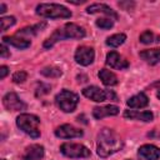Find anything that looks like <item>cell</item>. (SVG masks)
Here are the masks:
<instances>
[{
	"instance_id": "obj_30",
	"label": "cell",
	"mask_w": 160,
	"mask_h": 160,
	"mask_svg": "<svg viewBox=\"0 0 160 160\" xmlns=\"http://www.w3.org/2000/svg\"><path fill=\"white\" fill-rule=\"evenodd\" d=\"M5 11H6V5L5 4H0V12L4 14Z\"/></svg>"
},
{
	"instance_id": "obj_19",
	"label": "cell",
	"mask_w": 160,
	"mask_h": 160,
	"mask_svg": "<svg viewBox=\"0 0 160 160\" xmlns=\"http://www.w3.org/2000/svg\"><path fill=\"white\" fill-rule=\"evenodd\" d=\"M140 58L150 65L160 62V49H148L140 52Z\"/></svg>"
},
{
	"instance_id": "obj_15",
	"label": "cell",
	"mask_w": 160,
	"mask_h": 160,
	"mask_svg": "<svg viewBox=\"0 0 160 160\" xmlns=\"http://www.w3.org/2000/svg\"><path fill=\"white\" fill-rule=\"evenodd\" d=\"M124 118L130 119V120H140V121H152L154 120V114L151 111H136V110H125L124 111Z\"/></svg>"
},
{
	"instance_id": "obj_16",
	"label": "cell",
	"mask_w": 160,
	"mask_h": 160,
	"mask_svg": "<svg viewBox=\"0 0 160 160\" xmlns=\"http://www.w3.org/2000/svg\"><path fill=\"white\" fill-rule=\"evenodd\" d=\"M86 12L88 14H98V12H101V14H105L108 16H110V19H114L116 20L118 19V14L108 5L105 4H92L90 6L86 8Z\"/></svg>"
},
{
	"instance_id": "obj_12",
	"label": "cell",
	"mask_w": 160,
	"mask_h": 160,
	"mask_svg": "<svg viewBox=\"0 0 160 160\" xmlns=\"http://www.w3.org/2000/svg\"><path fill=\"white\" fill-rule=\"evenodd\" d=\"M106 64L116 70H124L129 68V62L128 60H125L120 54H118L116 51H110L106 55Z\"/></svg>"
},
{
	"instance_id": "obj_3",
	"label": "cell",
	"mask_w": 160,
	"mask_h": 160,
	"mask_svg": "<svg viewBox=\"0 0 160 160\" xmlns=\"http://www.w3.org/2000/svg\"><path fill=\"white\" fill-rule=\"evenodd\" d=\"M16 125L32 139H38L40 136V119L34 114H20L16 118Z\"/></svg>"
},
{
	"instance_id": "obj_32",
	"label": "cell",
	"mask_w": 160,
	"mask_h": 160,
	"mask_svg": "<svg viewBox=\"0 0 160 160\" xmlns=\"http://www.w3.org/2000/svg\"><path fill=\"white\" fill-rule=\"evenodd\" d=\"M156 95H158V98L160 99V89H159V91H158V94H156Z\"/></svg>"
},
{
	"instance_id": "obj_11",
	"label": "cell",
	"mask_w": 160,
	"mask_h": 160,
	"mask_svg": "<svg viewBox=\"0 0 160 160\" xmlns=\"http://www.w3.org/2000/svg\"><path fill=\"white\" fill-rule=\"evenodd\" d=\"M138 156L140 160H158L160 158V149L152 144H145L139 148Z\"/></svg>"
},
{
	"instance_id": "obj_8",
	"label": "cell",
	"mask_w": 160,
	"mask_h": 160,
	"mask_svg": "<svg viewBox=\"0 0 160 160\" xmlns=\"http://www.w3.org/2000/svg\"><path fill=\"white\" fill-rule=\"evenodd\" d=\"M75 61L79 64V65H82V66H88L90 65L94 59H95V51L90 46H79L75 51Z\"/></svg>"
},
{
	"instance_id": "obj_18",
	"label": "cell",
	"mask_w": 160,
	"mask_h": 160,
	"mask_svg": "<svg viewBox=\"0 0 160 160\" xmlns=\"http://www.w3.org/2000/svg\"><path fill=\"white\" fill-rule=\"evenodd\" d=\"M126 104H128V106H130L131 109H141V108L148 106L149 99H148V96H146L144 92H139V94L131 96V98L128 100Z\"/></svg>"
},
{
	"instance_id": "obj_4",
	"label": "cell",
	"mask_w": 160,
	"mask_h": 160,
	"mask_svg": "<svg viewBox=\"0 0 160 160\" xmlns=\"http://www.w3.org/2000/svg\"><path fill=\"white\" fill-rule=\"evenodd\" d=\"M36 14L48 19H69L71 11L60 4H39L36 6Z\"/></svg>"
},
{
	"instance_id": "obj_27",
	"label": "cell",
	"mask_w": 160,
	"mask_h": 160,
	"mask_svg": "<svg viewBox=\"0 0 160 160\" xmlns=\"http://www.w3.org/2000/svg\"><path fill=\"white\" fill-rule=\"evenodd\" d=\"M26 78H28V74L25 72V71H16L14 75H12V81L15 82V84H22L25 80H26Z\"/></svg>"
},
{
	"instance_id": "obj_22",
	"label": "cell",
	"mask_w": 160,
	"mask_h": 160,
	"mask_svg": "<svg viewBox=\"0 0 160 160\" xmlns=\"http://www.w3.org/2000/svg\"><path fill=\"white\" fill-rule=\"evenodd\" d=\"M46 24L42 22V24H38V25H34V26H28V28H24L21 30L18 31V36H22V35H26V36H32L35 34H38V31H40L42 28H45Z\"/></svg>"
},
{
	"instance_id": "obj_29",
	"label": "cell",
	"mask_w": 160,
	"mask_h": 160,
	"mask_svg": "<svg viewBox=\"0 0 160 160\" xmlns=\"http://www.w3.org/2000/svg\"><path fill=\"white\" fill-rule=\"evenodd\" d=\"M8 72H9V68L5 66V65H2L0 68V79H5V76L8 75Z\"/></svg>"
},
{
	"instance_id": "obj_25",
	"label": "cell",
	"mask_w": 160,
	"mask_h": 160,
	"mask_svg": "<svg viewBox=\"0 0 160 160\" xmlns=\"http://www.w3.org/2000/svg\"><path fill=\"white\" fill-rule=\"evenodd\" d=\"M96 26H99L100 29H104V30H108V29H111L114 26V21L112 19H108V18H100L95 21Z\"/></svg>"
},
{
	"instance_id": "obj_23",
	"label": "cell",
	"mask_w": 160,
	"mask_h": 160,
	"mask_svg": "<svg viewBox=\"0 0 160 160\" xmlns=\"http://www.w3.org/2000/svg\"><path fill=\"white\" fill-rule=\"evenodd\" d=\"M41 75L46 76V78H60L62 75V71L59 69V68H55V66H48V68H44L41 71Z\"/></svg>"
},
{
	"instance_id": "obj_33",
	"label": "cell",
	"mask_w": 160,
	"mask_h": 160,
	"mask_svg": "<svg viewBox=\"0 0 160 160\" xmlns=\"http://www.w3.org/2000/svg\"><path fill=\"white\" fill-rule=\"evenodd\" d=\"M2 160H5V159H2Z\"/></svg>"
},
{
	"instance_id": "obj_28",
	"label": "cell",
	"mask_w": 160,
	"mask_h": 160,
	"mask_svg": "<svg viewBox=\"0 0 160 160\" xmlns=\"http://www.w3.org/2000/svg\"><path fill=\"white\" fill-rule=\"evenodd\" d=\"M0 54H1V58H9L10 56V51L5 46V44H1V46H0Z\"/></svg>"
},
{
	"instance_id": "obj_24",
	"label": "cell",
	"mask_w": 160,
	"mask_h": 160,
	"mask_svg": "<svg viewBox=\"0 0 160 160\" xmlns=\"http://www.w3.org/2000/svg\"><path fill=\"white\" fill-rule=\"evenodd\" d=\"M154 41H160V36H155L151 31H144L140 35V42L142 44H151Z\"/></svg>"
},
{
	"instance_id": "obj_5",
	"label": "cell",
	"mask_w": 160,
	"mask_h": 160,
	"mask_svg": "<svg viewBox=\"0 0 160 160\" xmlns=\"http://www.w3.org/2000/svg\"><path fill=\"white\" fill-rule=\"evenodd\" d=\"M55 102L64 112H72L78 106L79 96L75 92L64 89L55 96Z\"/></svg>"
},
{
	"instance_id": "obj_9",
	"label": "cell",
	"mask_w": 160,
	"mask_h": 160,
	"mask_svg": "<svg viewBox=\"0 0 160 160\" xmlns=\"http://www.w3.org/2000/svg\"><path fill=\"white\" fill-rule=\"evenodd\" d=\"M2 104L5 109L10 111H21L26 109V104L15 94V92H8L2 98Z\"/></svg>"
},
{
	"instance_id": "obj_17",
	"label": "cell",
	"mask_w": 160,
	"mask_h": 160,
	"mask_svg": "<svg viewBox=\"0 0 160 160\" xmlns=\"http://www.w3.org/2000/svg\"><path fill=\"white\" fill-rule=\"evenodd\" d=\"M2 44H10L18 49H26L30 46V40L14 35V36H4L2 38Z\"/></svg>"
},
{
	"instance_id": "obj_6",
	"label": "cell",
	"mask_w": 160,
	"mask_h": 160,
	"mask_svg": "<svg viewBox=\"0 0 160 160\" xmlns=\"http://www.w3.org/2000/svg\"><path fill=\"white\" fill-rule=\"evenodd\" d=\"M82 95L95 102H102L106 100H114L116 101V95L114 94L112 90H102L95 85L88 86L82 89Z\"/></svg>"
},
{
	"instance_id": "obj_21",
	"label": "cell",
	"mask_w": 160,
	"mask_h": 160,
	"mask_svg": "<svg viewBox=\"0 0 160 160\" xmlns=\"http://www.w3.org/2000/svg\"><path fill=\"white\" fill-rule=\"evenodd\" d=\"M126 40V35L125 34H114L111 36H109L106 39V45L108 46H111V48H118L120 45H122Z\"/></svg>"
},
{
	"instance_id": "obj_1",
	"label": "cell",
	"mask_w": 160,
	"mask_h": 160,
	"mask_svg": "<svg viewBox=\"0 0 160 160\" xmlns=\"http://www.w3.org/2000/svg\"><path fill=\"white\" fill-rule=\"evenodd\" d=\"M122 146H124L122 140L112 129L105 128L99 132L98 142H96V152L100 158H108L121 150Z\"/></svg>"
},
{
	"instance_id": "obj_31",
	"label": "cell",
	"mask_w": 160,
	"mask_h": 160,
	"mask_svg": "<svg viewBox=\"0 0 160 160\" xmlns=\"http://www.w3.org/2000/svg\"><path fill=\"white\" fill-rule=\"evenodd\" d=\"M152 86H160V81H158V82H155V84H152Z\"/></svg>"
},
{
	"instance_id": "obj_13",
	"label": "cell",
	"mask_w": 160,
	"mask_h": 160,
	"mask_svg": "<svg viewBox=\"0 0 160 160\" xmlns=\"http://www.w3.org/2000/svg\"><path fill=\"white\" fill-rule=\"evenodd\" d=\"M44 146L39 144H32L25 149V151L21 155V160H40L44 158Z\"/></svg>"
},
{
	"instance_id": "obj_20",
	"label": "cell",
	"mask_w": 160,
	"mask_h": 160,
	"mask_svg": "<svg viewBox=\"0 0 160 160\" xmlns=\"http://www.w3.org/2000/svg\"><path fill=\"white\" fill-rule=\"evenodd\" d=\"M99 79H100L101 82H102L104 85H106V86H114V85L118 84V78H116V75H115L112 71L108 70V69H101V70L99 71Z\"/></svg>"
},
{
	"instance_id": "obj_7",
	"label": "cell",
	"mask_w": 160,
	"mask_h": 160,
	"mask_svg": "<svg viewBox=\"0 0 160 160\" xmlns=\"http://www.w3.org/2000/svg\"><path fill=\"white\" fill-rule=\"evenodd\" d=\"M60 151L62 155L72 159H80V158H89L91 155L90 150L84 146L82 144H74V142H65L60 146Z\"/></svg>"
},
{
	"instance_id": "obj_26",
	"label": "cell",
	"mask_w": 160,
	"mask_h": 160,
	"mask_svg": "<svg viewBox=\"0 0 160 160\" xmlns=\"http://www.w3.org/2000/svg\"><path fill=\"white\" fill-rule=\"evenodd\" d=\"M0 22H1V31H5L10 26H12L16 22V20H15L14 16H4V18L0 19Z\"/></svg>"
},
{
	"instance_id": "obj_10",
	"label": "cell",
	"mask_w": 160,
	"mask_h": 160,
	"mask_svg": "<svg viewBox=\"0 0 160 160\" xmlns=\"http://www.w3.org/2000/svg\"><path fill=\"white\" fill-rule=\"evenodd\" d=\"M55 135L58 138H61V139H72V138H81L84 135L82 130L81 129H78L72 125H69V124H64V125H60L59 128L55 129Z\"/></svg>"
},
{
	"instance_id": "obj_14",
	"label": "cell",
	"mask_w": 160,
	"mask_h": 160,
	"mask_svg": "<svg viewBox=\"0 0 160 160\" xmlns=\"http://www.w3.org/2000/svg\"><path fill=\"white\" fill-rule=\"evenodd\" d=\"M119 114V108L115 105H105V106H96L92 109V116L98 120L105 116H114Z\"/></svg>"
},
{
	"instance_id": "obj_2",
	"label": "cell",
	"mask_w": 160,
	"mask_h": 160,
	"mask_svg": "<svg viewBox=\"0 0 160 160\" xmlns=\"http://www.w3.org/2000/svg\"><path fill=\"white\" fill-rule=\"evenodd\" d=\"M85 35H86V32L81 26H79L74 22H68L64 26L56 29L44 41V48L50 49L58 41H61V40H65V39H82V38H85Z\"/></svg>"
}]
</instances>
